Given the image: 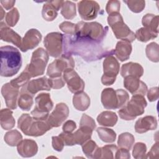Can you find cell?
I'll return each instance as SVG.
<instances>
[{
	"mask_svg": "<svg viewBox=\"0 0 159 159\" xmlns=\"http://www.w3.org/2000/svg\"><path fill=\"white\" fill-rule=\"evenodd\" d=\"M130 158V154L129 152V150L119 148L117 150L116 153H115V158L116 159H120V158H125V159H129Z\"/></svg>",
	"mask_w": 159,
	"mask_h": 159,
	"instance_id": "51",
	"label": "cell"
},
{
	"mask_svg": "<svg viewBox=\"0 0 159 159\" xmlns=\"http://www.w3.org/2000/svg\"><path fill=\"white\" fill-rule=\"evenodd\" d=\"M81 147L83 153L88 158H93L94 153L99 147L96 143L91 139L84 143Z\"/></svg>",
	"mask_w": 159,
	"mask_h": 159,
	"instance_id": "40",
	"label": "cell"
},
{
	"mask_svg": "<svg viewBox=\"0 0 159 159\" xmlns=\"http://www.w3.org/2000/svg\"><path fill=\"white\" fill-rule=\"evenodd\" d=\"M80 126H85L94 130L96 127V124L94 120L87 114H83L81 117L80 122Z\"/></svg>",
	"mask_w": 159,
	"mask_h": 159,
	"instance_id": "46",
	"label": "cell"
},
{
	"mask_svg": "<svg viewBox=\"0 0 159 159\" xmlns=\"http://www.w3.org/2000/svg\"><path fill=\"white\" fill-rule=\"evenodd\" d=\"M124 2L127 5L129 9L134 13H140L141 12L145 7V1L142 0L139 1H124Z\"/></svg>",
	"mask_w": 159,
	"mask_h": 159,
	"instance_id": "41",
	"label": "cell"
},
{
	"mask_svg": "<svg viewBox=\"0 0 159 159\" xmlns=\"http://www.w3.org/2000/svg\"><path fill=\"white\" fill-rule=\"evenodd\" d=\"M107 20L108 24L117 39L127 41L130 43L135 40V35L134 32L124 23L123 17L119 12L109 15Z\"/></svg>",
	"mask_w": 159,
	"mask_h": 159,
	"instance_id": "5",
	"label": "cell"
},
{
	"mask_svg": "<svg viewBox=\"0 0 159 159\" xmlns=\"http://www.w3.org/2000/svg\"><path fill=\"white\" fill-rule=\"evenodd\" d=\"M120 70V65L117 60L112 55L106 57L103 61V75L101 83L105 86L112 85L116 81Z\"/></svg>",
	"mask_w": 159,
	"mask_h": 159,
	"instance_id": "11",
	"label": "cell"
},
{
	"mask_svg": "<svg viewBox=\"0 0 159 159\" xmlns=\"http://www.w3.org/2000/svg\"><path fill=\"white\" fill-rule=\"evenodd\" d=\"M75 61L71 56L62 54L60 58L50 63L47 70V75L51 78L63 76V73L68 69H73Z\"/></svg>",
	"mask_w": 159,
	"mask_h": 159,
	"instance_id": "8",
	"label": "cell"
},
{
	"mask_svg": "<svg viewBox=\"0 0 159 159\" xmlns=\"http://www.w3.org/2000/svg\"><path fill=\"white\" fill-rule=\"evenodd\" d=\"M0 38L2 41L12 43L19 48L21 47V37L2 21L0 23Z\"/></svg>",
	"mask_w": 159,
	"mask_h": 159,
	"instance_id": "19",
	"label": "cell"
},
{
	"mask_svg": "<svg viewBox=\"0 0 159 159\" xmlns=\"http://www.w3.org/2000/svg\"><path fill=\"white\" fill-rule=\"evenodd\" d=\"M108 32V27L98 22H86L80 21L76 24V31L74 35L78 37L102 42Z\"/></svg>",
	"mask_w": 159,
	"mask_h": 159,
	"instance_id": "3",
	"label": "cell"
},
{
	"mask_svg": "<svg viewBox=\"0 0 159 159\" xmlns=\"http://www.w3.org/2000/svg\"><path fill=\"white\" fill-rule=\"evenodd\" d=\"M42 37L41 33L37 29H29L22 38L20 50L23 52H25L29 50L34 49L41 42Z\"/></svg>",
	"mask_w": 159,
	"mask_h": 159,
	"instance_id": "17",
	"label": "cell"
},
{
	"mask_svg": "<svg viewBox=\"0 0 159 159\" xmlns=\"http://www.w3.org/2000/svg\"><path fill=\"white\" fill-rule=\"evenodd\" d=\"M147 105V102L144 96L133 95L130 100H129L125 106L120 108L118 114L122 119L132 120L144 113Z\"/></svg>",
	"mask_w": 159,
	"mask_h": 159,
	"instance_id": "4",
	"label": "cell"
},
{
	"mask_svg": "<svg viewBox=\"0 0 159 159\" xmlns=\"http://www.w3.org/2000/svg\"><path fill=\"white\" fill-rule=\"evenodd\" d=\"M63 78L68 88L72 93L82 92L84 89V82L73 69H68L63 74Z\"/></svg>",
	"mask_w": 159,
	"mask_h": 159,
	"instance_id": "14",
	"label": "cell"
},
{
	"mask_svg": "<svg viewBox=\"0 0 159 159\" xmlns=\"http://www.w3.org/2000/svg\"><path fill=\"white\" fill-rule=\"evenodd\" d=\"M132 50L131 43L125 40H120L116 43L114 54L120 61H124L130 58Z\"/></svg>",
	"mask_w": 159,
	"mask_h": 159,
	"instance_id": "25",
	"label": "cell"
},
{
	"mask_svg": "<svg viewBox=\"0 0 159 159\" xmlns=\"http://www.w3.org/2000/svg\"><path fill=\"white\" fill-rule=\"evenodd\" d=\"M49 59V55L47 50L42 47L38 48L33 52L30 62L25 70L30 75L32 78L43 75Z\"/></svg>",
	"mask_w": 159,
	"mask_h": 159,
	"instance_id": "6",
	"label": "cell"
},
{
	"mask_svg": "<svg viewBox=\"0 0 159 159\" xmlns=\"http://www.w3.org/2000/svg\"><path fill=\"white\" fill-rule=\"evenodd\" d=\"M147 146L144 143L137 142L136 143L132 150V155L134 158H146Z\"/></svg>",
	"mask_w": 159,
	"mask_h": 159,
	"instance_id": "42",
	"label": "cell"
},
{
	"mask_svg": "<svg viewBox=\"0 0 159 159\" xmlns=\"http://www.w3.org/2000/svg\"><path fill=\"white\" fill-rule=\"evenodd\" d=\"M117 149V147L114 144L106 145L102 147H100L99 158H114V154Z\"/></svg>",
	"mask_w": 159,
	"mask_h": 159,
	"instance_id": "39",
	"label": "cell"
},
{
	"mask_svg": "<svg viewBox=\"0 0 159 159\" xmlns=\"http://www.w3.org/2000/svg\"><path fill=\"white\" fill-rule=\"evenodd\" d=\"M31 78L32 77L27 72V71L24 70L19 76L12 80L10 83L14 86L17 88H20L25 86L29 83Z\"/></svg>",
	"mask_w": 159,
	"mask_h": 159,
	"instance_id": "38",
	"label": "cell"
},
{
	"mask_svg": "<svg viewBox=\"0 0 159 159\" xmlns=\"http://www.w3.org/2000/svg\"><path fill=\"white\" fill-rule=\"evenodd\" d=\"M101 100L102 106L107 109H119L117 95L116 90L113 88H107L104 89L101 93Z\"/></svg>",
	"mask_w": 159,
	"mask_h": 159,
	"instance_id": "20",
	"label": "cell"
},
{
	"mask_svg": "<svg viewBox=\"0 0 159 159\" xmlns=\"http://www.w3.org/2000/svg\"><path fill=\"white\" fill-rule=\"evenodd\" d=\"M0 2L2 7H3L6 10H9L14 7V5L16 3V1H1Z\"/></svg>",
	"mask_w": 159,
	"mask_h": 159,
	"instance_id": "53",
	"label": "cell"
},
{
	"mask_svg": "<svg viewBox=\"0 0 159 159\" xmlns=\"http://www.w3.org/2000/svg\"><path fill=\"white\" fill-rule=\"evenodd\" d=\"M19 154L25 158L32 157L35 155L38 152V145L36 142L31 139L22 140L17 145Z\"/></svg>",
	"mask_w": 159,
	"mask_h": 159,
	"instance_id": "21",
	"label": "cell"
},
{
	"mask_svg": "<svg viewBox=\"0 0 159 159\" xmlns=\"http://www.w3.org/2000/svg\"><path fill=\"white\" fill-rule=\"evenodd\" d=\"M142 24L143 27L156 34H158V16H155L152 14H147L142 17Z\"/></svg>",
	"mask_w": 159,
	"mask_h": 159,
	"instance_id": "30",
	"label": "cell"
},
{
	"mask_svg": "<svg viewBox=\"0 0 159 159\" xmlns=\"http://www.w3.org/2000/svg\"><path fill=\"white\" fill-rule=\"evenodd\" d=\"M120 8V2L119 1L111 0L107 2L106 10L107 13L110 15L114 13L119 12Z\"/></svg>",
	"mask_w": 159,
	"mask_h": 159,
	"instance_id": "45",
	"label": "cell"
},
{
	"mask_svg": "<svg viewBox=\"0 0 159 159\" xmlns=\"http://www.w3.org/2000/svg\"><path fill=\"white\" fill-rule=\"evenodd\" d=\"M93 130H94L88 127L80 126L79 129H78L74 133L63 132L59 134V136L63 140L65 145H82L86 141L91 139Z\"/></svg>",
	"mask_w": 159,
	"mask_h": 159,
	"instance_id": "9",
	"label": "cell"
},
{
	"mask_svg": "<svg viewBox=\"0 0 159 159\" xmlns=\"http://www.w3.org/2000/svg\"><path fill=\"white\" fill-rule=\"evenodd\" d=\"M0 75L4 77H11L16 75L22 66V56L17 48L6 45L0 48Z\"/></svg>",
	"mask_w": 159,
	"mask_h": 159,
	"instance_id": "2",
	"label": "cell"
},
{
	"mask_svg": "<svg viewBox=\"0 0 159 159\" xmlns=\"http://www.w3.org/2000/svg\"><path fill=\"white\" fill-rule=\"evenodd\" d=\"M118 120L117 114L112 111H106L101 112L97 117V122L104 127L114 126Z\"/></svg>",
	"mask_w": 159,
	"mask_h": 159,
	"instance_id": "28",
	"label": "cell"
},
{
	"mask_svg": "<svg viewBox=\"0 0 159 159\" xmlns=\"http://www.w3.org/2000/svg\"><path fill=\"white\" fill-rule=\"evenodd\" d=\"M135 35V38L139 41L147 42L152 39H155L158 36V34H156L145 27H141L136 31Z\"/></svg>",
	"mask_w": 159,
	"mask_h": 159,
	"instance_id": "36",
	"label": "cell"
},
{
	"mask_svg": "<svg viewBox=\"0 0 159 159\" xmlns=\"http://www.w3.org/2000/svg\"><path fill=\"white\" fill-rule=\"evenodd\" d=\"M63 52V55H79L87 61L98 60L114 53V50L104 49L102 42L69 35H64Z\"/></svg>",
	"mask_w": 159,
	"mask_h": 159,
	"instance_id": "1",
	"label": "cell"
},
{
	"mask_svg": "<svg viewBox=\"0 0 159 159\" xmlns=\"http://www.w3.org/2000/svg\"><path fill=\"white\" fill-rule=\"evenodd\" d=\"M69 115V108L63 102L56 104L55 109L48 116L47 120L52 127H58L67 119Z\"/></svg>",
	"mask_w": 159,
	"mask_h": 159,
	"instance_id": "13",
	"label": "cell"
},
{
	"mask_svg": "<svg viewBox=\"0 0 159 159\" xmlns=\"http://www.w3.org/2000/svg\"><path fill=\"white\" fill-rule=\"evenodd\" d=\"M159 146L158 142H157L151 148L150 150L146 154V158H158Z\"/></svg>",
	"mask_w": 159,
	"mask_h": 159,
	"instance_id": "52",
	"label": "cell"
},
{
	"mask_svg": "<svg viewBox=\"0 0 159 159\" xmlns=\"http://www.w3.org/2000/svg\"><path fill=\"white\" fill-rule=\"evenodd\" d=\"M124 86L132 95L145 96L148 91L147 86L143 81L139 78L131 76L124 78Z\"/></svg>",
	"mask_w": 159,
	"mask_h": 159,
	"instance_id": "16",
	"label": "cell"
},
{
	"mask_svg": "<svg viewBox=\"0 0 159 159\" xmlns=\"http://www.w3.org/2000/svg\"><path fill=\"white\" fill-rule=\"evenodd\" d=\"M145 53L151 61L154 63L159 61V47L156 42H151L147 45Z\"/></svg>",
	"mask_w": 159,
	"mask_h": 159,
	"instance_id": "37",
	"label": "cell"
},
{
	"mask_svg": "<svg viewBox=\"0 0 159 159\" xmlns=\"http://www.w3.org/2000/svg\"><path fill=\"white\" fill-rule=\"evenodd\" d=\"M5 142L11 147H15L22 140V135L17 130H11L5 134Z\"/></svg>",
	"mask_w": 159,
	"mask_h": 159,
	"instance_id": "35",
	"label": "cell"
},
{
	"mask_svg": "<svg viewBox=\"0 0 159 159\" xmlns=\"http://www.w3.org/2000/svg\"><path fill=\"white\" fill-rule=\"evenodd\" d=\"M35 106L31 111L32 116L36 119L47 120L49 112L53 109V103L48 93H42L38 94L35 99Z\"/></svg>",
	"mask_w": 159,
	"mask_h": 159,
	"instance_id": "7",
	"label": "cell"
},
{
	"mask_svg": "<svg viewBox=\"0 0 159 159\" xmlns=\"http://www.w3.org/2000/svg\"><path fill=\"white\" fill-rule=\"evenodd\" d=\"M58 11L55 7L50 2L47 1L43 6L42 10V16L43 19L47 21H53L57 17Z\"/></svg>",
	"mask_w": 159,
	"mask_h": 159,
	"instance_id": "34",
	"label": "cell"
},
{
	"mask_svg": "<svg viewBox=\"0 0 159 159\" xmlns=\"http://www.w3.org/2000/svg\"><path fill=\"white\" fill-rule=\"evenodd\" d=\"M61 14L66 19H73L76 16V4L70 1H63L61 8Z\"/></svg>",
	"mask_w": 159,
	"mask_h": 159,
	"instance_id": "32",
	"label": "cell"
},
{
	"mask_svg": "<svg viewBox=\"0 0 159 159\" xmlns=\"http://www.w3.org/2000/svg\"><path fill=\"white\" fill-rule=\"evenodd\" d=\"M1 94L5 100L6 106L11 109H16L17 101L19 96V88L11 84L5 83L1 88Z\"/></svg>",
	"mask_w": 159,
	"mask_h": 159,
	"instance_id": "15",
	"label": "cell"
},
{
	"mask_svg": "<svg viewBox=\"0 0 159 159\" xmlns=\"http://www.w3.org/2000/svg\"><path fill=\"white\" fill-rule=\"evenodd\" d=\"M147 98L150 102H153L158 99L159 92L158 87H153L150 88L147 94Z\"/></svg>",
	"mask_w": 159,
	"mask_h": 159,
	"instance_id": "49",
	"label": "cell"
},
{
	"mask_svg": "<svg viewBox=\"0 0 159 159\" xmlns=\"http://www.w3.org/2000/svg\"><path fill=\"white\" fill-rule=\"evenodd\" d=\"M157 128V120L152 116H146L139 119L135 124V130L137 133L142 134Z\"/></svg>",
	"mask_w": 159,
	"mask_h": 159,
	"instance_id": "22",
	"label": "cell"
},
{
	"mask_svg": "<svg viewBox=\"0 0 159 159\" xmlns=\"http://www.w3.org/2000/svg\"><path fill=\"white\" fill-rule=\"evenodd\" d=\"M49 85L51 88L57 89L63 88L65 86V81L63 78V76L60 78H48Z\"/></svg>",
	"mask_w": 159,
	"mask_h": 159,
	"instance_id": "47",
	"label": "cell"
},
{
	"mask_svg": "<svg viewBox=\"0 0 159 159\" xmlns=\"http://www.w3.org/2000/svg\"><path fill=\"white\" fill-rule=\"evenodd\" d=\"M25 87L27 91L33 96L40 91H50L51 89L48 83V78H47L46 76H43L29 81Z\"/></svg>",
	"mask_w": 159,
	"mask_h": 159,
	"instance_id": "23",
	"label": "cell"
},
{
	"mask_svg": "<svg viewBox=\"0 0 159 159\" xmlns=\"http://www.w3.org/2000/svg\"><path fill=\"white\" fill-rule=\"evenodd\" d=\"M52 145L53 149L57 152H61L65 146L63 140L59 135L52 137Z\"/></svg>",
	"mask_w": 159,
	"mask_h": 159,
	"instance_id": "48",
	"label": "cell"
},
{
	"mask_svg": "<svg viewBox=\"0 0 159 159\" xmlns=\"http://www.w3.org/2000/svg\"><path fill=\"white\" fill-rule=\"evenodd\" d=\"M33 97L34 96L27 91L25 86H23L21 88L17 100V104L19 107L22 111H29L34 103Z\"/></svg>",
	"mask_w": 159,
	"mask_h": 159,
	"instance_id": "26",
	"label": "cell"
},
{
	"mask_svg": "<svg viewBox=\"0 0 159 159\" xmlns=\"http://www.w3.org/2000/svg\"><path fill=\"white\" fill-rule=\"evenodd\" d=\"M59 28L65 34L69 35H74L76 31V24H73L71 22L65 21L59 25Z\"/></svg>",
	"mask_w": 159,
	"mask_h": 159,
	"instance_id": "44",
	"label": "cell"
},
{
	"mask_svg": "<svg viewBox=\"0 0 159 159\" xmlns=\"http://www.w3.org/2000/svg\"><path fill=\"white\" fill-rule=\"evenodd\" d=\"M143 74V67L138 63L129 62L122 65L120 75L123 78L131 76L140 78Z\"/></svg>",
	"mask_w": 159,
	"mask_h": 159,
	"instance_id": "24",
	"label": "cell"
},
{
	"mask_svg": "<svg viewBox=\"0 0 159 159\" xmlns=\"http://www.w3.org/2000/svg\"><path fill=\"white\" fill-rule=\"evenodd\" d=\"M47 120H39L32 117L27 131L25 135L32 137H39L52 129Z\"/></svg>",
	"mask_w": 159,
	"mask_h": 159,
	"instance_id": "18",
	"label": "cell"
},
{
	"mask_svg": "<svg viewBox=\"0 0 159 159\" xmlns=\"http://www.w3.org/2000/svg\"><path fill=\"white\" fill-rule=\"evenodd\" d=\"M0 12H1V14H0V16H1V20H2V19L4 18V17L5 16L4 15H5V12H4V11L3 10V9H2V7L1 6V7H0Z\"/></svg>",
	"mask_w": 159,
	"mask_h": 159,
	"instance_id": "54",
	"label": "cell"
},
{
	"mask_svg": "<svg viewBox=\"0 0 159 159\" xmlns=\"http://www.w3.org/2000/svg\"><path fill=\"white\" fill-rule=\"evenodd\" d=\"M135 142L134 135L129 132H124L119 135L117 145L119 148H125L130 151Z\"/></svg>",
	"mask_w": 159,
	"mask_h": 159,
	"instance_id": "31",
	"label": "cell"
},
{
	"mask_svg": "<svg viewBox=\"0 0 159 159\" xmlns=\"http://www.w3.org/2000/svg\"><path fill=\"white\" fill-rule=\"evenodd\" d=\"M19 19V13L16 7H14L9 11L5 17L6 24L9 27H14L16 25Z\"/></svg>",
	"mask_w": 159,
	"mask_h": 159,
	"instance_id": "43",
	"label": "cell"
},
{
	"mask_svg": "<svg viewBox=\"0 0 159 159\" xmlns=\"http://www.w3.org/2000/svg\"><path fill=\"white\" fill-rule=\"evenodd\" d=\"M13 112L9 109H2L0 112L1 126L4 130L12 129L16 124L15 119L12 116Z\"/></svg>",
	"mask_w": 159,
	"mask_h": 159,
	"instance_id": "29",
	"label": "cell"
},
{
	"mask_svg": "<svg viewBox=\"0 0 159 159\" xmlns=\"http://www.w3.org/2000/svg\"><path fill=\"white\" fill-rule=\"evenodd\" d=\"M99 139L106 143H112L116 139V133L114 130L106 127H98L96 129Z\"/></svg>",
	"mask_w": 159,
	"mask_h": 159,
	"instance_id": "33",
	"label": "cell"
},
{
	"mask_svg": "<svg viewBox=\"0 0 159 159\" xmlns=\"http://www.w3.org/2000/svg\"><path fill=\"white\" fill-rule=\"evenodd\" d=\"M64 35L60 32L48 33L44 38L43 45L48 55L54 58L62 55L63 52Z\"/></svg>",
	"mask_w": 159,
	"mask_h": 159,
	"instance_id": "10",
	"label": "cell"
},
{
	"mask_svg": "<svg viewBox=\"0 0 159 159\" xmlns=\"http://www.w3.org/2000/svg\"><path fill=\"white\" fill-rule=\"evenodd\" d=\"M91 101L88 95L82 91L74 94L73 97V104L76 109L80 111H84L90 106Z\"/></svg>",
	"mask_w": 159,
	"mask_h": 159,
	"instance_id": "27",
	"label": "cell"
},
{
	"mask_svg": "<svg viewBox=\"0 0 159 159\" xmlns=\"http://www.w3.org/2000/svg\"><path fill=\"white\" fill-rule=\"evenodd\" d=\"M78 10L83 20H90L96 18L100 6L94 1H80L78 2Z\"/></svg>",
	"mask_w": 159,
	"mask_h": 159,
	"instance_id": "12",
	"label": "cell"
},
{
	"mask_svg": "<svg viewBox=\"0 0 159 159\" xmlns=\"http://www.w3.org/2000/svg\"><path fill=\"white\" fill-rule=\"evenodd\" d=\"M76 128V124L75 121L72 120H68L66 121L63 125V132L72 133Z\"/></svg>",
	"mask_w": 159,
	"mask_h": 159,
	"instance_id": "50",
	"label": "cell"
}]
</instances>
